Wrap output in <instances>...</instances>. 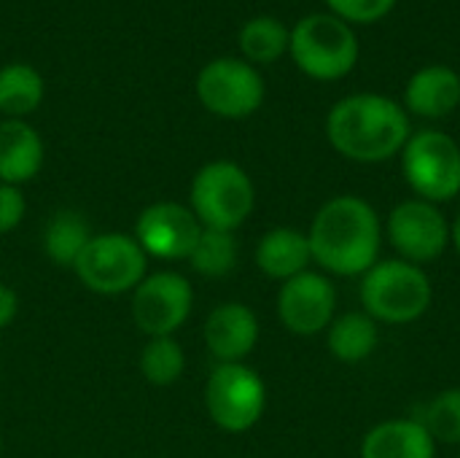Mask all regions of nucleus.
<instances>
[{
    "label": "nucleus",
    "mask_w": 460,
    "mask_h": 458,
    "mask_svg": "<svg viewBox=\"0 0 460 458\" xmlns=\"http://www.w3.org/2000/svg\"><path fill=\"white\" fill-rule=\"evenodd\" d=\"M407 111L375 92L342 97L326 116V138L337 154L353 162H385L410 140Z\"/></svg>",
    "instance_id": "nucleus-1"
},
{
    "label": "nucleus",
    "mask_w": 460,
    "mask_h": 458,
    "mask_svg": "<svg viewBox=\"0 0 460 458\" xmlns=\"http://www.w3.org/2000/svg\"><path fill=\"white\" fill-rule=\"evenodd\" d=\"M313 259L334 275H361L377 265L380 219L375 208L353 194L329 200L310 227Z\"/></svg>",
    "instance_id": "nucleus-2"
},
{
    "label": "nucleus",
    "mask_w": 460,
    "mask_h": 458,
    "mask_svg": "<svg viewBox=\"0 0 460 458\" xmlns=\"http://www.w3.org/2000/svg\"><path fill=\"white\" fill-rule=\"evenodd\" d=\"M288 51L305 76L315 81H340L356 67L361 43L353 24L340 16L310 13L294 24Z\"/></svg>",
    "instance_id": "nucleus-3"
},
{
    "label": "nucleus",
    "mask_w": 460,
    "mask_h": 458,
    "mask_svg": "<svg viewBox=\"0 0 460 458\" xmlns=\"http://www.w3.org/2000/svg\"><path fill=\"white\" fill-rule=\"evenodd\" d=\"M361 302L367 316L383 324H410L418 321L431 305L429 275L404 259L377 262L364 273Z\"/></svg>",
    "instance_id": "nucleus-4"
},
{
    "label": "nucleus",
    "mask_w": 460,
    "mask_h": 458,
    "mask_svg": "<svg viewBox=\"0 0 460 458\" xmlns=\"http://www.w3.org/2000/svg\"><path fill=\"white\" fill-rule=\"evenodd\" d=\"M256 189L234 162H210L191 181V211L205 229L234 232L251 216Z\"/></svg>",
    "instance_id": "nucleus-5"
},
{
    "label": "nucleus",
    "mask_w": 460,
    "mask_h": 458,
    "mask_svg": "<svg viewBox=\"0 0 460 458\" xmlns=\"http://www.w3.org/2000/svg\"><path fill=\"white\" fill-rule=\"evenodd\" d=\"M402 170L426 202H447L460 194V146L447 132L420 130L410 135L402 148Z\"/></svg>",
    "instance_id": "nucleus-6"
},
{
    "label": "nucleus",
    "mask_w": 460,
    "mask_h": 458,
    "mask_svg": "<svg viewBox=\"0 0 460 458\" xmlns=\"http://www.w3.org/2000/svg\"><path fill=\"white\" fill-rule=\"evenodd\" d=\"M148 254L140 243L121 232L92 235L73 270L78 281L97 294H124L135 292L146 278Z\"/></svg>",
    "instance_id": "nucleus-7"
},
{
    "label": "nucleus",
    "mask_w": 460,
    "mask_h": 458,
    "mask_svg": "<svg viewBox=\"0 0 460 458\" xmlns=\"http://www.w3.org/2000/svg\"><path fill=\"white\" fill-rule=\"evenodd\" d=\"M205 405L216 427L224 432H248L251 427L259 424L264 405H267V391L264 381L240 364H218L205 386Z\"/></svg>",
    "instance_id": "nucleus-8"
},
{
    "label": "nucleus",
    "mask_w": 460,
    "mask_h": 458,
    "mask_svg": "<svg viewBox=\"0 0 460 458\" xmlns=\"http://www.w3.org/2000/svg\"><path fill=\"white\" fill-rule=\"evenodd\" d=\"M197 97L221 119H245L264 103V78L251 62L221 57L199 70Z\"/></svg>",
    "instance_id": "nucleus-9"
},
{
    "label": "nucleus",
    "mask_w": 460,
    "mask_h": 458,
    "mask_svg": "<svg viewBox=\"0 0 460 458\" xmlns=\"http://www.w3.org/2000/svg\"><path fill=\"white\" fill-rule=\"evenodd\" d=\"M194 305V289L181 273H154L140 281L132 297L135 327L148 337H172Z\"/></svg>",
    "instance_id": "nucleus-10"
},
{
    "label": "nucleus",
    "mask_w": 460,
    "mask_h": 458,
    "mask_svg": "<svg viewBox=\"0 0 460 458\" xmlns=\"http://www.w3.org/2000/svg\"><path fill=\"white\" fill-rule=\"evenodd\" d=\"M388 238L402 259L418 267L439 259L453 240L450 224L439 208L426 200H407L396 205L388 216Z\"/></svg>",
    "instance_id": "nucleus-11"
},
{
    "label": "nucleus",
    "mask_w": 460,
    "mask_h": 458,
    "mask_svg": "<svg viewBox=\"0 0 460 458\" xmlns=\"http://www.w3.org/2000/svg\"><path fill=\"white\" fill-rule=\"evenodd\" d=\"M199 235V219L191 208L178 202H154L135 224V240L140 248L159 259H189Z\"/></svg>",
    "instance_id": "nucleus-12"
},
{
    "label": "nucleus",
    "mask_w": 460,
    "mask_h": 458,
    "mask_svg": "<svg viewBox=\"0 0 460 458\" xmlns=\"http://www.w3.org/2000/svg\"><path fill=\"white\" fill-rule=\"evenodd\" d=\"M337 292L329 278L318 273H299L286 281L278 294V316L294 335H318L332 327Z\"/></svg>",
    "instance_id": "nucleus-13"
},
{
    "label": "nucleus",
    "mask_w": 460,
    "mask_h": 458,
    "mask_svg": "<svg viewBox=\"0 0 460 458\" xmlns=\"http://www.w3.org/2000/svg\"><path fill=\"white\" fill-rule=\"evenodd\" d=\"M259 340V321L248 305L224 302L205 321V346L221 364H240Z\"/></svg>",
    "instance_id": "nucleus-14"
},
{
    "label": "nucleus",
    "mask_w": 460,
    "mask_h": 458,
    "mask_svg": "<svg viewBox=\"0 0 460 458\" xmlns=\"http://www.w3.org/2000/svg\"><path fill=\"white\" fill-rule=\"evenodd\" d=\"M404 103L415 116L442 119L460 105V73L450 65H426L407 81Z\"/></svg>",
    "instance_id": "nucleus-15"
},
{
    "label": "nucleus",
    "mask_w": 460,
    "mask_h": 458,
    "mask_svg": "<svg viewBox=\"0 0 460 458\" xmlns=\"http://www.w3.org/2000/svg\"><path fill=\"white\" fill-rule=\"evenodd\" d=\"M43 167V140L22 119L0 121V184L19 186Z\"/></svg>",
    "instance_id": "nucleus-16"
},
{
    "label": "nucleus",
    "mask_w": 460,
    "mask_h": 458,
    "mask_svg": "<svg viewBox=\"0 0 460 458\" xmlns=\"http://www.w3.org/2000/svg\"><path fill=\"white\" fill-rule=\"evenodd\" d=\"M437 440L420 421H385L377 424L361 445V458H434Z\"/></svg>",
    "instance_id": "nucleus-17"
},
{
    "label": "nucleus",
    "mask_w": 460,
    "mask_h": 458,
    "mask_svg": "<svg viewBox=\"0 0 460 458\" xmlns=\"http://www.w3.org/2000/svg\"><path fill=\"white\" fill-rule=\"evenodd\" d=\"M310 240L299 229L278 227L259 240L256 265L264 275L275 281H291L310 265Z\"/></svg>",
    "instance_id": "nucleus-18"
},
{
    "label": "nucleus",
    "mask_w": 460,
    "mask_h": 458,
    "mask_svg": "<svg viewBox=\"0 0 460 458\" xmlns=\"http://www.w3.org/2000/svg\"><path fill=\"white\" fill-rule=\"evenodd\" d=\"M43 76L24 62H11L0 67V113L8 119H22L32 113L43 100Z\"/></svg>",
    "instance_id": "nucleus-19"
},
{
    "label": "nucleus",
    "mask_w": 460,
    "mask_h": 458,
    "mask_svg": "<svg viewBox=\"0 0 460 458\" xmlns=\"http://www.w3.org/2000/svg\"><path fill=\"white\" fill-rule=\"evenodd\" d=\"M377 321L367 313H345L329 327V351L348 364L364 362L377 348Z\"/></svg>",
    "instance_id": "nucleus-20"
},
{
    "label": "nucleus",
    "mask_w": 460,
    "mask_h": 458,
    "mask_svg": "<svg viewBox=\"0 0 460 458\" xmlns=\"http://www.w3.org/2000/svg\"><path fill=\"white\" fill-rule=\"evenodd\" d=\"M240 51L245 62L270 65L278 62L288 51L291 30L275 16H253L240 30Z\"/></svg>",
    "instance_id": "nucleus-21"
},
{
    "label": "nucleus",
    "mask_w": 460,
    "mask_h": 458,
    "mask_svg": "<svg viewBox=\"0 0 460 458\" xmlns=\"http://www.w3.org/2000/svg\"><path fill=\"white\" fill-rule=\"evenodd\" d=\"M89 240H92V229H89L86 219L75 211L54 213V219L49 221L46 235H43L46 254L59 267H73Z\"/></svg>",
    "instance_id": "nucleus-22"
},
{
    "label": "nucleus",
    "mask_w": 460,
    "mask_h": 458,
    "mask_svg": "<svg viewBox=\"0 0 460 458\" xmlns=\"http://www.w3.org/2000/svg\"><path fill=\"white\" fill-rule=\"evenodd\" d=\"M237 240H234V232H224V229H205L202 227V235L189 256L191 267L205 275V278H221L226 273L234 270L237 265Z\"/></svg>",
    "instance_id": "nucleus-23"
},
{
    "label": "nucleus",
    "mask_w": 460,
    "mask_h": 458,
    "mask_svg": "<svg viewBox=\"0 0 460 458\" xmlns=\"http://www.w3.org/2000/svg\"><path fill=\"white\" fill-rule=\"evenodd\" d=\"M186 370L183 348L172 337H151L140 354V373L154 386L175 383Z\"/></svg>",
    "instance_id": "nucleus-24"
},
{
    "label": "nucleus",
    "mask_w": 460,
    "mask_h": 458,
    "mask_svg": "<svg viewBox=\"0 0 460 458\" xmlns=\"http://www.w3.org/2000/svg\"><path fill=\"white\" fill-rule=\"evenodd\" d=\"M429 435L439 443H460V389H447L442 391L429 408L420 421Z\"/></svg>",
    "instance_id": "nucleus-25"
},
{
    "label": "nucleus",
    "mask_w": 460,
    "mask_h": 458,
    "mask_svg": "<svg viewBox=\"0 0 460 458\" xmlns=\"http://www.w3.org/2000/svg\"><path fill=\"white\" fill-rule=\"evenodd\" d=\"M326 5L348 24H375L394 11L396 0H326Z\"/></svg>",
    "instance_id": "nucleus-26"
},
{
    "label": "nucleus",
    "mask_w": 460,
    "mask_h": 458,
    "mask_svg": "<svg viewBox=\"0 0 460 458\" xmlns=\"http://www.w3.org/2000/svg\"><path fill=\"white\" fill-rule=\"evenodd\" d=\"M24 197L16 186L0 184V235L11 232L24 216Z\"/></svg>",
    "instance_id": "nucleus-27"
},
{
    "label": "nucleus",
    "mask_w": 460,
    "mask_h": 458,
    "mask_svg": "<svg viewBox=\"0 0 460 458\" xmlns=\"http://www.w3.org/2000/svg\"><path fill=\"white\" fill-rule=\"evenodd\" d=\"M16 310H19L16 292L8 289L5 283H0V329H5L16 319Z\"/></svg>",
    "instance_id": "nucleus-28"
},
{
    "label": "nucleus",
    "mask_w": 460,
    "mask_h": 458,
    "mask_svg": "<svg viewBox=\"0 0 460 458\" xmlns=\"http://www.w3.org/2000/svg\"><path fill=\"white\" fill-rule=\"evenodd\" d=\"M450 235H453V243H456V248H458L460 254V213L458 219H456V224L450 227Z\"/></svg>",
    "instance_id": "nucleus-29"
}]
</instances>
